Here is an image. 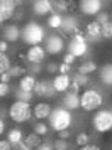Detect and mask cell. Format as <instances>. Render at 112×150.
<instances>
[{
	"instance_id": "obj_1",
	"label": "cell",
	"mask_w": 112,
	"mask_h": 150,
	"mask_svg": "<svg viewBox=\"0 0 112 150\" xmlns=\"http://www.w3.org/2000/svg\"><path fill=\"white\" fill-rule=\"evenodd\" d=\"M44 37H46L44 27L34 21H29L21 30V39L27 46H39V42L44 41Z\"/></svg>"
},
{
	"instance_id": "obj_2",
	"label": "cell",
	"mask_w": 112,
	"mask_h": 150,
	"mask_svg": "<svg viewBox=\"0 0 112 150\" xmlns=\"http://www.w3.org/2000/svg\"><path fill=\"white\" fill-rule=\"evenodd\" d=\"M48 122H49V127L58 133L61 130L71 128L73 116H71L70 110H66L65 106H58V108H55L51 111V115L48 116Z\"/></svg>"
},
{
	"instance_id": "obj_3",
	"label": "cell",
	"mask_w": 112,
	"mask_h": 150,
	"mask_svg": "<svg viewBox=\"0 0 112 150\" xmlns=\"http://www.w3.org/2000/svg\"><path fill=\"white\" fill-rule=\"evenodd\" d=\"M9 116L10 120L15 123H26L32 118V108L31 103L21 101V100H14V103L9 106Z\"/></svg>"
},
{
	"instance_id": "obj_4",
	"label": "cell",
	"mask_w": 112,
	"mask_h": 150,
	"mask_svg": "<svg viewBox=\"0 0 112 150\" xmlns=\"http://www.w3.org/2000/svg\"><path fill=\"white\" fill-rule=\"evenodd\" d=\"M104 105V96L98 89H85L80 95V108L83 111H97Z\"/></svg>"
},
{
	"instance_id": "obj_5",
	"label": "cell",
	"mask_w": 112,
	"mask_h": 150,
	"mask_svg": "<svg viewBox=\"0 0 112 150\" xmlns=\"http://www.w3.org/2000/svg\"><path fill=\"white\" fill-rule=\"evenodd\" d=\"M92 127L95 133H107L112 130V110H98L92 116Z\"/></svg>"
},
{
	"instance_id": "obj_6",
	"label": "cell",
	"mask_w": 112,
	"mask_h": 150,
	"mask_svg": "<svg viewBox=\"0 0 112 150\" xmlns=\"http://www.w3.org/2000/svg\"><path fill=\"white\" fill-rule=\"evenodd\" d=\"M66 49H68V52L73 54L75 57H82V56H85L88 52V42H87L85 34L82 30H77L75 34L71 35V39L68 41Z\"/></svg>"
},
{
	"instance_id": "obj_7",
	"label": "cell",
	"mask_w": 112,
	"mask_h": 150,
	"mask_svg": "<svg viewBox=\"0 0 112 150\" xmlns=\"http://www.w3.org/2000/svg\"><path fill=\"white\" fill-rule=\"evenodd\" d=\"M44 49H46V54L51 56H58L63 52L65 49V41L61 35L56 34H49L44 37Z\"/></svg>"
},
{
	"instance_id": "obj_8",
	"label": "cell",
	"mask_w": 112,
	"mask_h": 150,
	"mask_svg": "<svg viewBox=\"0 0 112 150\" xmlns=\"http://www.w3.org/2000/svg\"><path fill=\"white\" fill-rule=\"evenodd\" d=\"M78 8L85 15H97L98 12H102L104 2L102 0H80L78 2Z\"/></svg>"
},
{
	"instance_id": "obj_9",
	"label": "cell",
	"mask_w": 112,
	"mask_h": 150,
	"mask_svg": "<svg viewBox=\"0 0 112 150\" xmlns=\"http://www.w3.org/2000/svg\"><path fill=\"white\" fill-rule=\"evenodd\" d=\"M32 93L39 98H53L56 95V89L53 86V81L48 79H41V81H36V86L32 89Z\"/></svg>"
},
{
	"instance_id": "obj_10",
	"label": "cell",
	"mask_w": 112,
	"mask_h": 150,
	"mask_svg": "<svg viewBox=\"0 0 112 150\" xmlns=\"http://www.w3.org/2000/svg\"><path fill=\"white\" fill-rule=\"evenodd\" d=\"M85 39H87V42L104 41L102 39V25L95 21L90 22V24H87V27H85Z\"/></svg>"
},
{
	"instance_id": "obj_11",
	"label": "cell",
	"mask_w": 112,
	"mask_h": 150,
	"mask_svg": "<svg viewBox=\"0 0 112 150\" xmlns=\"http://www.w3.org/2000/svg\"><path fill=\"white\" fill-rule=\"evenodd\" d=\"M78 25H80V22H78V19L75 17V15H65L63 17V24H61V34L63 35H68V34H75L77 30H80L78 29Z\"/></svg>"
},
{
	"instance_id": "obj_12",
	"label": "cell",
	"mask_w": 112,
	"mask_h": 150,
	"mask_svg": "<svg viewBox=\"0 0 112 150\" xmlns=\"http://www.w3.org/2000/svg\"><path fill=\"white\" fill-rule=\"evenodd\" d=\"M15 2L14 0H0V22H7L15 14Z\"/></svg>"
},
{
	"instance_id": "obj_13",
	"label": "cell",
	"mask_w": 112,
	"mask_h": 150,
	"mask_svg": "<svg viewBox=\"0 0 112 150\" xmlns=\"http://www.w3.org/2000/svg\"><path fill=\"white\" fill-rule=\"evenodd\" d=\"M27 62H42L46 57V49L42 46H31L26 52Z\"/></svg>"
},
{
	"instance_id": "obj_14",
	"label": "cell",
	"mask_w": 112,
	"mask_h": 150,
	"mask_svg": "<svg viewBox=\"0 0 112 150\" xmlns=\"http://www.w3.org/2000/svg\"><path fill=\"white\" fill-rule=\"evenodd\" d=\"M32 12L34 15H48L53 10V2L51 0H34L32 2Z\"/></svg>"
},
{
	"instance_id": "obj_15",
	"label": "cell",
	"mask_w": 112,
	"mask_h": 150,
	"mask_svg": "<svg viewBox=\"0 0 112 150\" xmlns=\"http://www.w3.org/2000/svg\"><path fill=\"white\" fill-rule=\"evenodd\" d=\"M2 35H4V41L17 42L21 39V29L17 27V24H7V25H4Z\"/></svg>"
},
{
	"instance_id": "obj_16",
	"label": "cell",
	"mask_w": 112,
	"mask_h": 150,
	"mask_svg": "<svg viewBox=\"0 0 112 150\" xmlns=\"http://www.w3.org/2000/svg\"><path fill=\"white\" fill-rule=\"evenodd\" d=\"M71 84V76L70 74H58L53 78V86L56 93H66Z\"/></svg>"
},
{
	"instance_id": "obj_17",
	"label": "cell",
	"mask_w": 112,
	"mask_h": 150,
	"mask_svg": "<svg viewBox=\"0 0 112 150\" xmlns=\"http://www.w3.org/2000/svg\"><path fill=\"white\" fill-rule=\"evenodd\" d=\"M98 79L105 86H112V62H105L98 68Z\"/></svg>"
},
{
	"instance_id": "obj_18",
	"label": "cell",
	"mask_w": 112,
	"mask_h": 150,
	"mask_svg": "<svg viewBox=\"0 0 112 150\" xmlns=\"http://www.w3.org/2000/svg\"><path fill=\"white\" fill-rule=\"evenodd\" d=\"M63 106L66 110H70V111H73V110H78L80 108V96L75 95V93H70V91H66L63 96Z\"/></svg>"
},
{
	"instance_id": "obj_19",
	"label": "cell",
	"mask_w": 112,
	"mask_h": 150,
	"mask_svg": "<svg viewBox=\"0 0 112 150\" xmlns=\"http://www.w3.org/2000/svg\"><path fill=\"white\" fill-rule=\"evenodd\" d=\"M51 111H53V108H51L49 103H37L34 106V110H32V115H34V118L42 122V120H46L51 115Z\"/></svg>"
},
{
	"instance_id": "obj_20",
	"label": "cell",
	"mask_w": 112,
	"mask_h": 150,
	"mask_svg": "<svg viewBox=\"0 0 112 150\" xmlns=\"http://www.w3.org/2000/svg\"><path fill=\"white\" fill-rule=\"evenodd\" d=\"M36 76L34 74H24L19 79V88L21 89H26V91H32L34 89V86H36Z\"/></svg>"
},
{
	"instance_id": "obj_21",
	"label": "cell",
	"mask_w": 112,
	"mask_h": 150,
	"mask_svg": "<svg viewBox=\"0 0 112 150\" xmlns=\"http://www.w3.org/2000/svg\"><path fill=\"white\" fill-rule=\"evenodd\" d=\"M49 29H61V24H63V15L58 14V12H51L46 21Z\"/></svg>"
},
{
	"instance_id": "obj_22",
	"label": "cell",
	"mask_w": 112,
	"mask_h": 150,
	"mask_svg": "<svg viewBox=\"0 0 112 150\" xmlns=\"http://www.w3.org/2000/svg\"><path fill=\"white\" fill-rule=\"evenodd\" d=\"M7 140L12 143V147H14V145H17L19 142H22V140H24V133H22V128H19V127H17V128L9 130Z\"/></svg>"
},
{
	"instance_id": "obj_23",
	"label": "cell",
	"mask_w": 112,
	"mask_h": 150,
	"mask_svg": "<svg viewBox=\"0 0 112 150\" xmlns=\"http://www.w3.org/2000/svg\"><path fill=\"white\" fill-rule=\"evenodd\" d=\"M97 69H98L97 62L90 59V61L82 62V64L78 66V71H77V73H80V74H92V73H95Z\"/></svg>"
},
{
	"instance_id": "obj_24",
	"label": "cell",
	"mask_w": 112,
	"mask_h": 150,
	"mask_svg": "<svg viewBox=\"0 0 112 150\" xmlns=\"http://www.w3.org/2000/svg\"><path fill=\"white\" fill-rule=\"evenodd\" d=\"M14 96H15V100H21V101L31 103V100H32L34 93H32V91H26V89L17 88V89H14Z\"/></svg>"
},
{
	"instance_id": "obj_25",
	"label": "cell",
	"mask_w": 112,
	"mask_h": 150,
	"mask_svg": "<svg viewBox=\"0 0 112 150\" xmlns=\"http://www.w3.org/2000/svg\"><path fill=\"white\" fill-rule=\"evenodd\" d=\"M53 10L58 12V14H70L68 0H53Z\"/></svg>"
},
{
	"instance_id": "obj_26",
	"label": "cell",
	"mask_w": 112,
	"mask_h": 150,
	"mask_svg": "<svg viewBox=\"0 0 112 150\" xmlns=\"http://www.w3.org/2000/svg\"><path fill=\"white\" fill-rule=\"evenodd\" d=\"M24 142L27 143V145H29V147H31L32 150H34L36 147H39V145L42 143V142H41V137L36 135L34 132H32V133H29L27 137H24Z\"/></svg>"
},
{
	"instance_id": "obj_27",
	"label": "cell",
	"mask_w": 112,
	"mask_h": 150,
	"mask_svg": "<svg viewBox=\"0 0 112 150\" xmlns=\"http://www.w3.org/2000/svg\"><path fill=\"white\" fill-rule=\"evenodd\" d=\"M10 68H12L10 57H9L5 52H0V74H2V73H7Z\"/></svg>"
},
{
	"instance_id": "obj_28",
	"label": "cell",
	"mask_w": 112,
	"mask_h": 150,
	"mask_svg": "<svg viewBox=\"0 0 112 150\" xmlns=\"http://www.w3.org/2000/svg\"><path fill=\"white\" fill-rule=\"evenodd\" d=\"M71 83H77L80 88H83V86H87L90 83V78H88V74H80V73H77V74L71 76Z\"/></svg>"
},
{
	"instance_id": "obj_29",
	"label": "cell",
	"mask_w": 112,
	"mask_h": 150,
	"mask_svg": "<svg viewBox=\"0 0 112 150\" xmlns=\"http://www.w3.org/2000/svg\"><path fill=\"white\" fill-rule=\"evenodd\" d=\"M32 130H34V133L36 135H39V137H46L48 135V132H49V127L46 125V123H42V122H37L32 127Z\"/></svg>"
},
{
	"instance_id": "obj_30",
	"label": "cell",
	"mask_w": 112,
	"mask_h": 150,
	"mask_svg": "<svg viewBox=\"0 0 112 150\" xmlns=\"http://www.w3.org/2000/svg\"><path fill=\"white\" fill-rule=\"evenodd\" d=\"M51 145L55 150H71L68 140H61V138H56L55 142H51Z\"/></svg>"
},
{
	"instance_id": "obj_31",
	"label": "cell",
	"mask_w": 112,
	"mask_h": 150,
	"mask_svg": "<svg viewBox=\"0 0 112 150\" xmlns=\"http://www.w3.org/2000/svg\"><path fill=\"white\" fill-rule=\"evenodd\" d=\"M9 73H10L12 78H22V76L27 73V69L24 68V66H19V64H17V66H12V68L9 69Z\"/></svg>"
},
{
	"instance_id": "obj_32",
	"label": "cell",
	"mask_w": 112,
	"mask_h": 150,
	"mask_svg": "<svg viewBox=\"0 0 112 150\" xmlns=\"http://www.w3.org/2000/svg\"><path fill=\"white\" fill-rule=\"evenodd\" d=\"M75 143H77V147H83V145H87V143H90V135H88L87 132H80V133L77 135Z\"/></svg>"
},
{
	"instance_id": "obj_33",
	"label": "cell",
	"mask_w": 112,
	"mask_h": 150,
	"mask_svg": "<svg viewBox=\"0 0 112 150\" xmlns=\"http://www.w3.org/2000/svg\"><path fill=\"white\" fill-rule=\"evenodd\" d=\"M102 39L112 41V21H109L107 24L102 25Z\"/></svg>"
},
{
	"instance_id": "obj_34",
	"label": "cell",
	"mask_w": 112,
	"mask_h": 150,
	"mask_svg": "<svg viewBox=\"0 0 112 150\" xmlns=\"http://www.w3.org/2000/svg\"><path fill=\"white\" fill-rule=\"evenodd\" d=\"M109 21H111V14H109V12H104V10H102V12H98V14L95 15V22H98L100 25L107 24Z\"/></svg>"
},
{
	"instance_id": "obj_35",
	"label": "cell",
	"mask_w": 112,
	"mask_h": 150,
	"mask_svg": "<svg viewBox=\"0 0 112 150\" xmlns=\"http://www.w3.org/2000/svg\"><path fill=\"white\" fill-rule=\"evenodd\" d=\"M29 74H39L42 71V66H41V62H29Z\"/></svg>"
},
{
	"instance_id": "obj_36",
	"label": "cell",
	"mask_w": 112,
	"mask_h": 150,
	"mask_svg": "<svg viewBox=\"0 0 112 150\" xmlns=\"http://www.w3.org/2000/svg\"><path fill=\"white\" fill-rule=\"evenodd\" d=\"M46 71H48L49 74H56L60 71V64L58 62H48L46 64Z\"/></svg>"
},
{
	"instance_id": "obj_37",
	"label": "cell",
	"mask_w": 112,
	"mask_h": 150,
	"mask_svg": "<svg viewBox=\"0 0 112 150\" xmlns=\"http://www.w3.org/2000/svg\"><path fill=\"white\" fill-rule=\"evenodd\" d=\"M9 93H10V86H9V83H0V98L7 96Z\"/></svg>"
},
{
	"instance_id": "obj_38",
	"label": "cell",
	"mask_w": 112,
	"mask_h": 150,
	"mask_svg": "<svg viewBox=\"0 0 112 150\" xmlns=\"http://www.w3.org/2000/svg\"><path fill=\"white\" fill-rule=\"evenodd\" d=\"M58 73H60V74H70V73H71V66H70V64H66V62H61Z\"/></svg>"
},
{
	"instance_id": "obj_39",
	"label": "cell",
	"mask_w": 112,
	"mask_h": 150,
	"mask_svg": "<svg viewBox=\"0 0 112 150\" xmlns=\"http://www.w3.org/2000/svg\"><path fill=\"white\" fill-rule=\"evenodd\" d=\"M70 137H71V128H66V130L58 132V138H61V140H68Z\"/></svg>"
},
{
	"instance_id": "obj_40",
	"label": "cell",
	"mask_w": 112,
	"mask_h": 150,
	"mask_svg": "<svg viewBox=\"0 0 112 150\" xmlns=\"http://www.w3.org/2000/svg\"><path fill=\"white\" fill-rule=\"evenodd\" d=\"M0 150H12V143L9 142L7 138H0Z\"/></svg>"
},
{
	"instance_id": "obj_41",
	"label": "cell",
	"mask_w": 112,
	"mask_h": 150,
	"mask_svg": "<svg viewBox=\"0 0 112 150\" xmlns=\"http://www.w3.org/2000/svg\"><path fill=\"white\" fill-rule=\"evenodd\" d=\"M78 150H102V149L98 145H95V143H87L83 147H78Z\"/></svg>"
},
{
	"instance_id": "obj_42",
	"label": "cell",
	"mask_w": 112,
	"mask_h": 150,
	"mask_svg": "<svg viewBox=\"0 0 112 150\" xmlns=\"http://www.w3.org/2000/svg\"><path fill=\"white\" fill-rule=\"evenodd\" d=\"M75 59H77V57H75L73 54H70V52L63 56V62H66V64H70V66L73 64V62H75Z\"/></svg>"
},
{
	"instance_id": "obj_43",
	"label": "cell",
	"mask_w": 112,
	"mask_h": 150,
	"mask_svg": "<svg viewBox=\"0 0 112 150\" xmlns=\"http://www.w3.org/2000/svg\"><path fill=\"white\" fill-rule=\"evenodd\" d=\"M14 149H15V150H32V149L27 145V143L24 142V140H22V142H19L17 145H14Z\"/></svg>"
},
{
	"instance_id": "obj_44",
	"label": "cell",
	"mask_w": 112,
	"mask_h": 150,
	"mask_svg": "<svg viewBox=\"0 0 112 150\" xmlns=\"http://www.w3.org/2000/svg\"><path fill=\"white\" fill-rule=\"evenodd\" d=\"M10 79H12V76H10V73H2L0 74V83H10Z\"/></svg>"
},
{
	"instance_id": "obj_45",
	"label": "cell",
	"mask_w": 112,
	"mask_h": 150,
	"mask_svg": "<svg viewBox=\"0 0 112 150\" xmlns=\"http://www.w3.org/2000/svg\"><path fill=\"white\" fill-rule=\"evenodd\" d=\"M34 150H55V149H53V145H51V142H49V143H41V145L36 147Z\"/></svg>"
},
{
	"instance_id": "obj_46",
	"label": "cell",
	"mask_w": 112,
	"mask_h": 150,
	"mask_svg": "<svg viewBox=\"0 0 112 150\" xmlns=\"http://www.w3.org/2000/svg\"><path fill=\"white\" fill-rule=\"evenodd\" d=\"M68 91H70V93H75V95H78V91H80V86H78L77 83H71L70 88H68Z\"/></svg>"
},
{
	"instance_id": "obj_47",
	"label": "cell",
	"mask_w": 112,
	"mask_h": 150,
	"mask_svg": "<svg viewBox=\"0 0 112 150\" xmlns=\"http://www.w3.org/2000/svg\"><path fill=\"white\" fill-rule=\"evenodd\" d=\"M7 51H9V42L0 41V52H7Z\"/></svg>"
},
{
	"instance_id": "obj_48",
	"label": "cell",
	"mask_w": 112,
	"mask_h": 150,
	"mask_svg": "<svg viewBox=\"0 0 112 150\" xmlns=\"http://www.w3.org/2000/svg\"><path fill=\"white\" fill-rule=\"evenodd\" d=\"M22 17H24V12H22V10H19L17 14H14V17H12V19H14V21H21Z\"/></svg>"
},
{
	"instance_id": "obj_49",
	"label": "cell",
	"mask_w": 112,
	"mask_h": 150,
	"mask_svg": "<svg viewBox=\"0 0 112 150\" xmlns=\"http://www.w3.org/2000/svg\"><path fill=\"white\" fill-rule=\"evenodd\" d=\"M75 7H77V4H75V2H71V0H70V2H68V10H70V14L73 12V10H75Z\"/></svg>"
},
{
	"instance_id": "obj_50",
	"label": "cell",
	"mask_w": 112,
	"mask_h": 150,
	"mask_svg": "<svg viewBox=\"0 0 112 150\" xmlns=\"http://www.w3.org/2000/svg\"><path fill=\"white\" fill-rule=\"evenodd\" d=\"M5 132V122H4V118H0V135Z\"/></svg>"
},
{
	"instance_id": "obj_51",
	"label": "cell",
	"mask_w": 112,
	"mask_h": 150,
	"mask_svg": "<svg viewBox=\"0 0 112 150\" xmlns=\"http://www.w3.org/2000/svg\"><path fill=\"white\" fill-rule=\"evenodd\" d=\"M14 2H15V7H19V5L24 4V0H14Z\"/></svg>"
},
{
	"instance_id": "obj_52",
	"label": "cell",
	"mask_w": 112,
	"mask_h": 150,
	"mask_svg": "<svg viewBox=\"0 0 112 150\" xmlns=\"http://www.w3.org/2000/svg\"><path fill=\"white\" fill-rule=\"evenodd\" d=\"M24 2H34V0H24Z\"/></svg>"
},
{
	"instance_id": "obj_53",
	"label": "cell",
	"mask_w": 112,
	"mask_h": 150,
	"mask_svg": "<svg viewBox=\"0 0 112 150\" xmlns=\"http://www.w3.org/2000/svg\"><path fill=\"white\" fill-rule=\"evenodd\" d=\"M2 24H4V22H0V29H2Z\"/></svg>"
},
{
	"instance_id": "obj_54",
	"label": "cell",
	"mask_w": 112,
	"mask_h": 150,
	"mask_svg": "<svg viewBox=\"0 0 112 150\" xmlns=\"http://www.w3.org/2000/svg\"><path fill=\"white\" fill-rule=\"evenodd\" d=\"M111 21H112V14H111Z\"/></svg>"
},
{
	"instance_id": "obj_55",
	"label": "cell",
	"mask_w": 112,
	"mask_h": 150,
	"mask_svg": "<svg viewBox=\"0 0 112 150\" xmlns=\"http://www.w3.org/2000/svg\"><path fill=\"white\" fill-rule=\"evenodd\" d=\"M51 2H53V0H51Z\"/></svg>"
}]
</instances>
